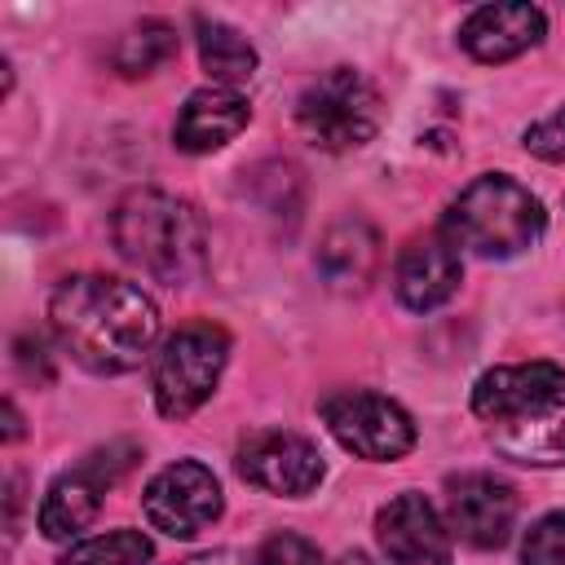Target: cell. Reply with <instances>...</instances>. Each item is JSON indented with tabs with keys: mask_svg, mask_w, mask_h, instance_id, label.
Listing matches in <instances>:
<instances>
[{
	"mask_svg": "<svg viewBox=\"0 0 565 565\" xmlns=\"http://www.w3.org/2000/svg\"><path fill=\"white\" fill-rule=\"evenodd\" d=\"M194 31H199V62L221 88H238L256 75L260 57L238 26H230L221 18H194Z\"/></svg>",
	"mask_w": 565,
	"mask_h": 565,
	"instance_id": "ac0fdd59",
	"label": "cell"
},
{
	"mask_svg": "<svg viewBox=\"0 0 565 565\" xmlns=\"http://www.w3.org/2000/svg\"><path fill=\"white\" fill-rule=\"evenodd\" d=\"M49 327L79 366L97 375H124L137 371L154 349L159 309L128 278L71 274L49 296Z\"/></svg>",
	"mask_w": 565,
	"mask_h": 565,
	"instance_id": "6da1fadb",
	"label": "cell"
},
{
	"mask_svg": "<svg viewBox=\"0 0 565 565\" xmlns=\"http://www.w3.org/2000/svg\"><path fill=\"white\" fill-rule=\"evenodd\" d=\"M234 468L247 486L269 490L278 499H305L327 477L318 446L300 433H287V428H260V433L243 437Z\"/></svg>",
	"mask_w": 565,
	"mask_h": 565,
	"instance_id": "ba28073f",
	"label": "cell"
},
{
	"mask_svg": "<svg viewBox=\"0 0 565 565\" xmlns=\"http://www.w3.org/2000/svg\"><path fill=\"white\" fill-rule=\"evenodd\" d=\"M450 530L472 547H503L516 521V490L494 472H463L446 481Z\"/></svg>",
	"mask_w": 565,
	"mask_h": 565,
	"instance_id": "30bf717a",
	"label": "cell"
},
{
	"mask_svg": "<svg viewBox=\"0 0 565 565\" xmlns=\"http://www.w3.org/2000/svg\"><path fill=\"white\" fill-rule=\"evenodd\" d=\"M296 128L318 150H358L380 132V88L353 66H331L296 97Z\"/></svg>",
	"mask_w": 565,
	"mask_h": 565,
	"instance_id": "277c9868",
	"label": "cell"
},
{
	"mask_svg": "<svg viewBox=\"0 0 565 565\" xmlns=\"http://www.w3.org/2000/svg\"><path fill=\"white\" fill-rule=\"evenodd\" d=\"M459 278H463V260L446 234L411 238L393 265V291L411 313H428L446 305L459 291Z\"/></svg>",
	"mask_w": 565,
	"mask_h": 565,
	"instance_id": "4fadbf2b",
	"label": "cell"
},
{
	"mask_svg": "<svg viewBox=\"0 0 565 565\" xmlns=\"http://www.w3.org/2000/svg\"><path fill=\"white\" fill-rule=\"evenodd\" d=\"M561 397H565V366H556V362L494 366L472 384V411L490 424L534 415V411H543Z\"/></svg>",
	"mask_w": 565,
	"mask_h": 565,
	"instance_id": "7c38bea8",
	"label": "cell"
},
{
	"mask_svg": "<svg viewBox=\"0 0 565 565\" xmlns=\"http://www.w3.org/2000/svg\"><path fill=\"white\" fill-rule=\"evenodd\" d=\"M375 539L393 565H450V530L419 490H402L380 508Z\"/></svg>",
	"mask_w": 565,
	"mask_h": 565,
	"instance_id": "8fae6325",
	"label": "cell"
},
{
	"mask_svg": "<svg viewBox=\"0 0 565 565\" xmlns=\"http://www.w3.org/2000/svg\"><path fill=\"white\" fill-rule=\"evenodd\" d=\"M132 455L128 446H106V450H93L79 468L62 472L49 490H44V503H40V534L62 543V539H75L79 530H88L102 512V494L119 481V472L128 468Z\"/></svg>",
	"mask_w": 565,
	"mask_h": 565,
	"instance_id": "9c48e42d",
	"label": "cell"
},
{
	"mask_svg": "<svg viewBox=\"0 0 565 565\" xmlns=\"http://www.w3.org/2000/svg\"><path fill=\"white\" fill-rule=\"evenodd\" d=\"M490 441L512 463H530V468H556V463H565V397L552 402V406H543V411H534V415L494 424L490 428Z\"/></svg>",
	"mask_w": 565,
	"mask_h": 565,
	"instance_id": "e0dca14e",
	"label": "cell"
},
{
	"mask_svg": "<svg viewBox=\"0 0 565 565\" xmlns=\"http://www.w3.org/2000/svg\"><path fill=\"white\" fill-rule=\"evenodd\" d=\"M521 565H565V512H547L525 530Z\"/></svg>",
	"mask_w": 565,
	"mask_h": 565,
	"instance_id": "44dd1931",
	"label": "cell"
},
{
	"mask_svg": "<svg viewBox=\"0 0 565 565\" xmlns=\"http://www.w3.org/2000/svg\"><path fill=\"white\" fill-rule=\"evenodd\" d=\"M141 512L159 534L194 539L225 512V494H221V481L207 463L177 459L150 477V486L141 494Z\"/></svg>",
	"mask_w": 565,
	"mask_h": 565,
	"instance_id": "52a82bcc",
	"label": "cell"
},
{
	"mask_svg": "<svg viewBox=\"0 0 565 565\" xmlns=\"http://www.w3.org/2000/svg\"><path fill=\"white\" fill-rule=\"evenodd\" d=\"M247 119H252V106H247L243 93L207 84V88H194L185 97V106L172 124V141L185 154H212L225 141H234L247 128Z\"/></svg>",
	"mask_w": 565,
	"mask_h": 565,
	"instance_id": "9a60e30c",
	"label": "cell"
},
{
	"mask_svg": "<svg viewBox=\"0 0 565 565\" xmlns=\"http://www.w3.org/2000/svg\"><path fill=\"white\" fill-rule=\"evenodd\" d=\"M252 565H322V552H318L305 534L278 530V534H269V539L256 547Z\"/></svg>",
	"mask_w": 565,
	"mask_h": 565,
	"instance_id": "7402d4cb",
	"label": "cell"
},
{
	"mask_svg": "<svg viewBox=\"0 0 565 565\" xmlns=\"http://www.w3.org/2000/svg\"><path fill=\"white\" fill-rule=\"evenodd\" d=\"M547 35V18L539 4H521V0H508V4H481L463 18L459 26V44L468 57L477 62H512L521 57L525 49H534L539 40Z\"/></svg>",
	"mask_w": 565,
	"mask_h": 565,
	"instance_id": "5bb4252c",
	"label": "cell"
},
{
	"mask_svg": "<svg viewBox=\"0 0 565 565\" xmlns=\"http://www.w3.org/2000/svg\"><path fill=\"white\" fill-rule=\"evenodd\" d=\"M154 547L141 530H106V534L75 543L57 565H146Z\"/></svg>",
	"mask_w": 565,
	"mask_h": 565,
	"instance_id": "ffe728a7",
	"label": "cell"
},
{
	"mask_svg": "<svg viewBox=\"0 0 565 565\" xmlns=\"http://www.w3.org/2000/svg\"><path fill=\"white\" fill-rule=\"evenodd\" d=\"M547 230L543 203L508 172H486L459 190V199L441 216V234L455 252H472L486 260H508L530 252Z\"/></svg>",
	"mask_w": 565,
	"mask_h": 565,
	"instance_id": "3957f363",
	"label": "cell"
},
{
	"mask_svg": "<svg viewBox=\"0 0 565 565\" xmlns=\"http://www.w3.org/2000/svg\"><path fill=\"white\" fill-rule=\"evenodd\" d=\"M172 53H177V31L163 18H146V22H137L115 44V71H124V75H150Z\"/></svg>",
	"mask_w": 565,
	"mask_h": 565,
	"instance_id": "d6986e66",
	"label": "cell"
},
{
	"mask_svg": "<svg viewBox=\"0 0 565 565\" xmlns=\"http://www.w3.org/2000/svg\"><path fill=\"white\" fill-rule=\"evenodd\" d=\"M525 150L543 163H565V106L525 128Z\"/></svg>",
	"mask_w": 565,
	"mask_h": 565,
	"instance_id": "603a6c76",
	"label": "cell"
},
{
	"mask_svg": "<svg viewBox=\"0 0 565 565\" xmlns=\"http://www.w3.org/2000/svg\"><path fill=\"white\" fill-rule=\"evenodd\" d=\"M4 437H9V441H18V437H22V415H18V406H13V402H4Z\"/></svg>",
	"mask_w": 565,
	"mask_h": 565,
	"instance_id": "d4e9b609",
	"label": "cell"
},
{
	"mask_svg": "<svg viewBox=\"0 0 565 565\" xmlns=\"http://www.w3.org/2000/svg\"><path fill=\"white\" fill-rule=\"evenodd\" d=\"M13 349H18V362H22V371H26V375H35L40 384H49V380H53V362H49V349H44V340H40V335H35V340H31V335H22Z\"/></svg>",
	"mask_w": 565,
	"mask_h": 565,
	"instance_id": "cb8c5ba5",
	"label": "cell"
},
{
	"mask_svg": "<svg viewBox=\"0 0 565 565\" xmlns=\"http://www.w3.org/2000/svg\"><path fill=\"white\" fill-rule=\"evenodd\" d=\"M230 362V335L212 322H185L177 327L150 371V393L163 419H190L221 384V371Z\"/></svg>",
	"mask_w": 565,
	"mask_h": 565,
	"instance_id": "5b68a950",
	"label": "cell"
},
{
	"mask_svg": "<svg viewBox=\"0 0 565 565\" xmlns=\"http://www.w3.org/2000/svg\"><path fill=\"white\" fill-rule=\"evenodd\" d=\"M318 411H322V424L331 428V437L344 450H353L358 459L388 463L415 446V419L384 393L340 388V393H327Z\"/></svg>",
	"mask_w": 565,
	"mask_h": 565,
	"instance_id": "8992f818",
	"label": "cell"
},
{
	"mask_svg": "<svg viewBox=\"0 0 565 565\" xmlns=\"http://www.w3.org/2000/svg\"><path fill=\"white\" fill-rule=\"evenodd\" d=\"M375 265H380V238L358 216L335 221L318 243V269L335 291H362L375 278Z\"/></svg>",
	"mask_w": 565,
	"mask_h": 565,
	"instance_id": "2e32d148",
	"label": "cell"
},
{
	"mask_svg": "<svg viewBox=\"0 0 565 565\" xmlns=\"http://www.w3.org/2000/svg\"><path fill=\"white\" fill-rule=\"evenodd\" d=\"M110 238L124 260L168 287H190L207 269V225L194 203L168 190H132L110 216Z\"/></svg>",
	"mask_w": 565,
	"mask_h": 565,
	"instance_id": "7a4b0ae2",
	"label": "cell"
},
{
	"mask_svg": "<svg viewBox=\"0 0 565 565\" xmlns=\"http://www.w3.org/2000/svg\"><path fill=\"white\" fill-rule=\"evenodd\" d=\"M335 565H375V561H371L366 552H344V556H340Z\"/></svg>",
	"mask_w": 565,
	"mask_h": 565,
	"instance_id": "484cf974",
	"label": "cell"
}]
</instances>
